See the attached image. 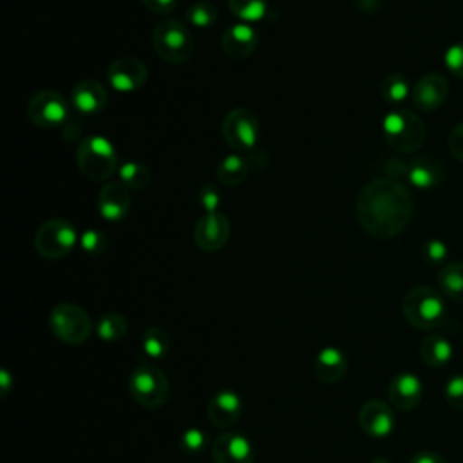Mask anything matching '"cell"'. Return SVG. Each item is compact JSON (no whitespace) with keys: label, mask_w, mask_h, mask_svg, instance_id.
I'll return each mask as SVG.
<instances>
[{"label":"cell","mask_w":463,"mask_h":463,"mask_svg":"<svg viewBox=\"0 0 463 463\" xmlns=\"http://www.w3.org/2000/svg\"><path fill=\"white\" fill-rule=\"evenodd\" d=\"M414 212L409 188L391 177H376L362 186L356 195V217L360 226L376 239H391L402 233Z\"/></svg>","instance_id":"obj_1"},{"label":"cell","mask_w":463,"mask_h":463,"mask_svg":"<svg viewBox=\"0 0 463 463\" xmlns=\"http://www.w3.org/2000/svg\"><path fill=\"white\" fill-rule=\"evenodd\" d=\"M130 396L146 409L165 405L170 396V383L165 371L145 356H139L128 376Z\"/></svg>","instance_id":"obj_2"},{"label":"cell","mask_w":463,"mask_h":463,"mask_svg":"<svg viewBox=\"0 0 463 463\" xmlns=\"http://www.w3.org/2000/svg\"><path fill=\"white\" fill-rule=\"evenodd\" d=\"M385 143L400 154L416 152L425 141V125L421 118L403 107H394L382 123Z\"/></svg>","instance_id":"obj_3"},{"label":"cell","mask_w":463,"mask_h":463,"mask_svg":"<svg viewBox=\"0 0 463 463\" xmlns=\"http://www.w3.org/2000/svg\"><path fill=\"white\" fill-rule=\"evenodd\" d=\"M152 45L157 56L170 65H183L194 54L192 33L179 18L161 20L152 31Z\"/></svg>","instance_id":"obj_4"},{"label":"cell","mask_w":463,"mask_h":463,"mask_svg":"<svg viewBox=\"0 0 463 463\" xmlns=\"http://www.w3.org/2000/svg\"><path fill=\"white\" fill-rule=\"evenodd\" d=\"M76 163L80 172L90 181H109V177L119 168L112 141L96 134L81 139L76 150Z\"/></svg>","instance_id":"obj_5"},{"label":"cell","mask_w":463,"mask_h":463,"mask_svg":"<svg viewBox=\"0 0 463 463\" xmlns=\"http://www.w3.org/2000/svg\"><path fill=\"white\" fill-rule=\"evenodd\" d=\"M405 320L416 329H434L445 320V302L430 286H416L409 289L402 300Z\"/></svg>","instance_id":"obj_6"},{"label":"cell","mask_w":463,"mask_h":463,"mask_svg":"<svg viewBox=\"0 0 463 463\" xmlns=\"http://www.w3.org/2000/svg\"><path fill=\"white\" fill-rule=\"evenodd\" d=\"M78 241L80 237L76 235L72 222L60 217L42 222L34 233V248L38 255L47 260L67 257Z\"/></svg>","instance_id":"obj_7"},{"label":"cell","mask_w":463,"mask_h":463,"mask_svg":"<svg viewBox=\"0 0 463 463\" xmlns=\"http://www.w3.org/2000/svg\"><path fill=\"white\" fill-rule=\"evenodd\" d=\"M49 326L56 338L65 344H83L92 333V322L89 313L78 304L61 302L56 304L49 313Z\"/></svg>","instance_id":"obj_8"},{"label":"cell","mask_w":463,"mask_h":463,"mask_svg":"<svg viewBox=\"0 0 463 463\" xmlns=\"http://www.w3.org/2000/svg\"><path fill=\"white\" fill-rule=\"evenodd\" d=\"M27 118L33 125L52 130L67 125L71 119V107L67 98L52 89L34 92L27 101Z\"/></svg>","instance_id":"obj_9"},{"label":"cell","mask_w":463,"mask_h":463,"mask_svg":"<svg viewBox=\"0 0 463 463\" xmlns=\"http://www.w3.org/2000/svg\"><path fill=\"white\" fill-rule=\"evenodd\" d=\"M221 130L224 141L235 152H251L259 141L260 123L250 109L235 107L224 116Z\"/></svg>","instance_id":"obj_10"},{"label":"cell","mask_w":463,"mask_h":463,"mask_svg":"<svg viewBox=\"0 0 463 463\" xmlns=\"http://www.w3.org/2000/svg\"><path fill=\"white\" fill-rule=\"evenodd\" d=\"M107 80L118 92H134L146 83L148 69L139 58L123 56L109 65Z\"/></svg>","instance_id":"obj_11"},{"label":"cell","mask_w":463,"mask_h":463,"mask_svg":"<svg viewBox=\"0 0 463 463\" xmlns=\"http://www.w3.org/2000/svg\"><path fill=\"white\" fill-rule=\"evenodd\" d=\"M230 233H232V224L228 217L221 212H212V213H204L197 221L194 228V241L199 250L212 253L221 250L228 242Z\"/></svg>","instance_id":"obj_12"},{"label":"cell","mask_w":463,"mask_h":463,"mask_svg":"<svg viewBox=\"0 0 463 463\" xmlns=\"http://www.w3.org/2000/svg\"><path fill=\"white\" fill-rule=\"evenodd\" d=\"M412 105L423 112H432L439 109L449 98V81L438 72H429L421 76L411 90Z\"/></svg>","instance_id":"obj_13"},{"label":"cell","mask_w":463,"mask_h":463,"mask_svg":"<svg viewBox=\"0 0 463 463\" xmlns=\"http://www.w3.org/2000/svg\"><path fill=\"white\" fill-rule=\"evenodd\" d=\"M132 208L130 190L121 181H107L98 194V212L105 221L118 222Z\"/></svg>","instance_id":"obj_14"},{"label":"cell","mask_w":463,"mask_h":463,"mask_svg":"<svg viewBox=\"0 0 463 463\" xmlns=\"http://www.w3.org/2000/svg\"><path fill=\"white\" fill-rule=\"evenodd\" d=\"M213 463H253L255 454L250 439L241 432H222L212 443Z\"/></svg>","instance_id":"obj_15"},{"label":"cell","mask_w":463,"mask_h":463,"mask_svg":"<svg viewBox=\"0 0 463 463\" xmlns=\"http://www.w3.org/2000/svg\"><path fill=\"white\" fill-rule=\"evenodd\" d=\"M358 421L365 434L387 438L394 430V412L382 400H367L358 411Z\"/></svg>","instance_id":"obj_16"},{"label":"cell","mask_w":463,"mask_h":463,"mask_svg":"<svg viewBox=\"0 0 463 463\" xmlns=\"http://www.w3.org/2000/svg\"><path fill=\"white\" fill-rule=\"evenodd\" d=\"M259 45V36L250 24H233L221 36V49L232 60H244L253 54Z\"/></svg>","instance_id":"obj_17"},{"label":"cell","mask_w":463,"mask_h":463,"mask_svg":"<svg viewBox=\"0 0 463 463\" xmlns=\"http://www.w3.org/2000/svg\"><path fill=\"white\" fill-rule=\"evenodd\" d=\"M109 92L105 85L94 78L80 80L71 90V105L81 114H96L105 109Z\"/></svg>","instance_id":"obj_18"},{"label":"cell","mask_w":463,"mask_h":463,"mask_svg":"<svg viewBox=\"0 0 463 463\" xmlns=\"http://www.w3.org/2000/svg\"><path fill=\"white\" fill-rule=\"evenodd\" d=\"M389 402L400 411L414 409L423 394V385L420 378L412 373H400L389 383Z\"/></svg>","instance_id":"obj_19"},{"label":"cell","mask_w":463,"mask_h":463,"mask_svg":"<svg viewBox=\"0 0 463 463\" xmlns=\"http://www.w3.org/2000/svg\"><path fill=\"white\" fill-rule=\"evenodd\" d=\"M241 411H242V400L235 391H230V389H222L217 394H213V398L206 407L210 421L221 429L235 423L241 416Z\"/></svg>","instance_id":"obj_20"},{"label":"cell","mask_w":463,"mask_h":463,"mask_svg":"<svg viewBox=\"0 0 463 463\" xmlns=\"http://www.w3.org/2000/svg\"><path fill=\"white\" fill-rule=\"evenodd\" d=\"M407 177L418 188H432L443 181L445 170L438 159L430 156H420L409 163Z\"/></svg>","instance_id":"obj_21"},{"label":"cell","mask_w":463,"mask_h":463,"mask_svg":"<svg viewBox=\"0 0 463 463\" xmlns=\"http://www.w3.org/2000/svg\"><path fill=\"white\" fill-rule=\"evenodd\" d=\"M347 371V358L338 347H324L315 358V376L322 383H336Z\"/></svg>","instance_id":"obj_22"},{"label":"cell","mask_w":463,"mask_h":463,"mask_svg":"<svg viewBox=\"0 0 463 463\" xmlns=\"http://www.w3.org/2000/svg\"><path fill=\"white\" fill-rule=\"evenodd\" d=\"M421 360L430 367H443L452 358V345L441 333H429L420 345Z\"/></svg>","instance_id":"obj_23"},{"label":"cell","mask_w":463,"mask_h":463,"mask_svg":"<svg viewBox=\"0 0 463 463\" xmlns=\"http://www.w3.org/2000/svg\"><path fill=\"white\" fill-rule=\"evenodd\" d=\"M250 159L241 154H230L217 165V181L224 186H237L246 181L250 174Z\"/></svg>","instance_id":"obj_24"},{"label":"cell","mask_w":463,"mask_h":463,"mask_svg":"<svg viewBox=\"0 0 463 463\" xmlns=\"http://www.w3.org/2000/svg\"><path fill=\"white\" fill-rule=\"evenodd\" d=\"M438 286L450 300L463 302V262L445 264L438 273Z\"/></svg>","instance_id":"obj_25"},{"label":"cell","mask_w":463,"mask_h":463,"mask_svg":"<svg viewBox=\"0 0 463 463\" xmlns=\"http://www.w3.org/2000/svg\"><path fill=\"white\" fill-rule=\"evenodd\" d=\"M141 347H143L145 358L157 362V360H161L168 353V349H170V336H168V333L163 327L152 326V327H148L143 333Z\"/></svg>","instance_id":"obj_26"},{"label":"cell","mask_w":463,"mask_h":463,"mask_svg":"<svg viewBox=\"0 0 463 463\" xmlns=\"http://www.w3.org/2000/svg\"><path fill=\"white\" fill-rule=\"evenodd\" d=\"M411 85L407 81V78L403 74L392 72L389 76H385L380 83V94L383 98L385 103L392 105V107H400L411 94Z\"/></svg>","instance_id":"obj_27"},{"label":"cell","mask_w":463,"mask_h":463,"mask_svg":"<svg viewBox=\"0 0 463 463\" xmlns=\"http://www.w3.org/2000/svg\"><path fill=\"white\" fill-rule=\"evenodd\" d=\"M119 181L128 190H143L150 184V170L143 163L137 161H127L118 168Z\"/></svg>","instance_id":"obj_28"},{"label":"cell","mask_w":463,"mask_h":463,"mask_svg":"<svg viewBox=\"0 0 463 463\" xmlns=\"http://www.w3.org/2000/svg\"><path fill=\"white\" fill-rule=\"evenodd\" d=\"M127 329H128V322L119 313H105L96 324V333L105 342L121 340L127 335Z\"/></svg>","instance_id":"obj_29"},{"label":"cell","mask_w":463,"mask_h":463,"mask_svg":"<svg viewBox=\"0 0 463 463\" xmlns=\"http://www.w3.org/2000/svg\"><path fill=\"white\" fill-rule=\"evenodd\" d=\"M228 7L235 18H239L244 24H251L264 18L268 11V2L266 0H228Z\"/></svg>","instance_id":"obj_30"},{"label":"cell","mask_w":463,"mask_h":463,"mask_svg":"<svg viewBox=\"0 0 463 463\" xmlns=\"http://www.w3.org/2000/svg\"><path fill=\"white\" fill-rule=\"evenodd\" d=\"M219 16V11L217 7L208 2V0H201V2H195L188 7L186 11V18L192 25L195 27H210Z\"/></svg>","instance_id":"obj_31"},{"label":"cell","mask_w":463,"mask_h":463,"mask_svg":"<svg viewBox=\"0 0 463 463\" xmlns=\"http://www.w3.org/2000/svg\"><path fill=\"white\" fill-rule=\"evenodd\" d=\"M80 246L89 255H101L107 248V235L101 230L90 228L80 235Z\"/></svg>","instance_id":"obj_32"},{"label":"cell","mask_w":463,"mask_h":463,"mask_svg":"<svg viewBox=\"0 0 463 463\" xmlns=\"http://www.w3.org/2000/svg\"><path fill=\"white\" fill-rule=\"evenodd\" d=\"M443 60H445L447 69H449L456 78H461V80H463V42L450 45V47L447 49Z\"/></svg>","instance_id":"obj_33"},{"label":"cell","mask_w":463,"mask_h":463,"mask_svg":"<svg viewBox=\"0 0 463 463\" xmlns=\"http://www.w3.org/2000/svg\"><path fill=\"white\" fill-rule=\"evenodd\" d=\"M445 398L447 402L458 409L463 411V374L452 376L445 385Z\"/></svg>","instance_id":"obj_34"},{"label":"cell","mask_w":463,"mask_h":463,"mask_svg":"<svg viewBox=\"0 0 463 463\" xmlns=\"http://www.w3.org/2000/svg\"><path fill=\"white\" fill-rule=\"evenodd\" d=\"M421 255L429 264H439L447 259V246L439 239H430L423 244Z\"/></svg>","instance_id":"obj_35"},{"label":"cell","mask_w":463,"mask_h":463,"mask_svg":"<svg viewBox=\"0 0 463 463\" xmlns=\"http://www.w3.org/2000/svg\"><path fill=\"white\" fill-rule=\"evenodd\" d=\"M199 204L203 206L204 213L219 212V204H221L219 190L213 184H204L199 192Z\"/></svg>","instance_id":"obj_36"},{"label":"cell","mask_w":463,"mask_h":463,"mask_svg":"<svg viewBox=\"0 0 463 463\" xmlns=\"http://www.w3.org/2000/svg\"><path fill=\"white\" fill-rule=\"evenodd\" d=\"M449 150L458 159L463 161V121H459L449 136Z\"/></svg>","instance_id":"obj_37"},{"label":"cell","mask_w":463,"mask_h":463,"mask_svg":"<svg viewBox=\"0 0 463 463\" xmlns=\"http://www.w3.org/2000/svg\"><path fill=\"white\" fill-rule=\"evenodd\" d=\"M204 445V432L199 429H188L183 434V449L188 452H197Z\"/></svg>","instance_id":"obj_38"},{"label":"cell","mask_w":463,"mask_h":463,"mask_svg":"<svg viewBox=\"0 0 463 463\" xmlns=\"http://www.w3.org/2000/svg\"><path fill=\"white\" fill-rule=\"evenodd\" d=\"M141 4L154 14H170L177 0H141Z\"/></svg>","instance_id":"obj_39"},{"label":"cell","mask_w":463,"mask_h":463,"mask_svg":"<svg viewBox=\"0 0 463 463\" xmlns=\"http://www.w3.org/2000/svg\"><path fill=\"white\" fill-rule=\"evenodd\" d=\"M409 463H449V461L434 450H418L416 454H412Z\"/></svg>","instance_id":"obj_40"},{"label":"cell","mask_w":463,"mask_h":463,"mask_svg":"<svg viewBox=\"0 0 463 463\" xmlns=\"http://www.w3.org/2000/svg\"><path fill=\"white\" fill-rule=\"evenodd\" d=\"M356 7L362 13H374L380 7V0H356Z\"/></svg>","instance_id":"obj_41"},{"label":"cell","mask_w":463,"mask_h":463,"mask_svg":"<svg viewBox=\"0 0 463 463\" xmlns=\"http://www.w3.org/2000/svg\"><path fill=\"white\" fill-rule=\"evenodd\" d=\"M0 382H2V394H7V392H9L7 383L11 382V376H9V373H7L5 369L0 371Z\"/></svg>","instance_id":"obj_42"},{"label":"cell","mask_w":463,"mask_h":463,"mask_svg":"<svg viewBox=\"0 0 463 463\" xmlns=\"http://www.w3.org/2000/svg\"><path fill=\"white\" fill-rule=\"evenodd\" d=\"M371 463H391V461L385 459V458H374Z\"/></svg>","instance_id":"obj_43"}]
</instances>
